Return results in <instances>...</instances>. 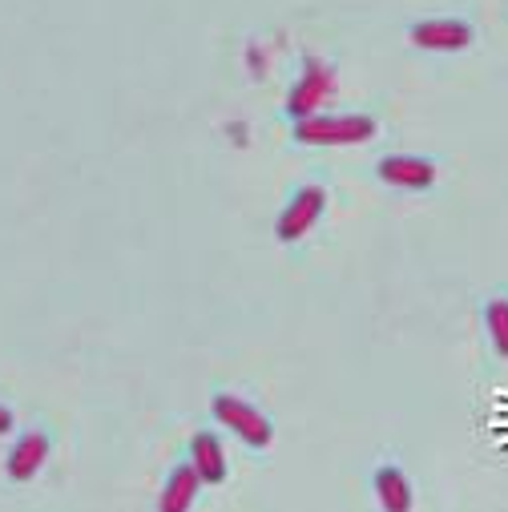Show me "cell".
I'll use <instances>...</instances> for the list:
<instances>
[{"label":"cell","instance_id":"obj_1","mask_svg":"<svg viewBox=\"0 0 508 512\" xmlns=\"http://www.w3.org/2000/svg\"><path fill=\"white\" fill-rule=\"evenodd\" d=\"M379 134L371 113H311L291 121V138L299 146H363Z\"/></svg>","mask_w":508,"mask_h":512},{"label":"cell","instance_id":"obj_2","mask_svg":"<svg viewBox=\"0 0 508 512\" xmlns=\"http://www.w3.org/2000/svg\"><path fill=\"white\" fill-rule=\"evenodd\" d=\"M210 416H214L230 436H238L246 448H254V452H263V448L275 444V424H271V416H263L250 400H242V396H234V392H214V396H210Z\"/></svg>","mask_w":508,"mask_h":512},{"label":"cell","instance_id":"obj_3","mask_svg":"<svg viewBox=\"0 0 508 512\" xmlns=\"http://www.w3.org/2000/svg\"><path fill=\"white\" fill-rule=\"evenodd\" d=\"M335 85H339V81H335V69H331L327 61H319V57H307V61H303V73L295 77V85H291V93H287L283 113H287L291 121L319 113V109L331 101Z\"/></svg>","mask_w":508,"mask_h":512},{"label":"cell","instance_id":"obj_4","mask_svg":"<svg viewBox=\"0 0 508 512\" xmlns=\"http://www.w3.org/2000/svg\"><path fill=\"white\" fill-rule=\"evenodd\" d=\"M323 214H327V190H323L319 182H307V186H299V190L287 198V206L279 210V218H275V238L291 246V242L307 238Z\"/></svg>","mask_w":508,"mask_h":512},{"label":"cell","instance_id":"obj_5","mask_svg":"<svg viewBox=\"0 0 508 512\" xmlns=\"http://www.w3.org/2000/svg\"><path fill=\"white\" fill-rule=\"evenodd\" d=\"M408 41L424 53H464L476 41V29L464 17H432V21H416L408 29Z\"/></svg>","mask_w":508,"mask_h":512},{"label":"cell","instance_id":"obj_6","mask_svg":"<svg viewBox=\"0 0 508 512\" xmlns=\"http://www.w3.org/2000/svg\"><path fill=\"white\" fill-rule=\"evenodd\" d=\"M375 178L396 190H432L436 186V162L420 154H388L375 162Z\"/></svg>","mask_w":508,"mask_h":512},{"label":"cell","instance_id":"obj_7","mask_svg":"<svg viewBox=\"0 0 508 512\" xmlns=\"http://www.w3.org/2000/svg\"><path fill=\"white\" fill-rule=\"evenodd\" d=\"M371 492H375V500H379V508H384V512H408L416 504L412 480L404 476L400 464H379L371 472Z\"/></svg>","mask_w":508,"mask_h":512},{"label":"cell","instance_id":"obj_8","mask_svg":"<svg viewBox=\"0 0 508 512\" xmlns=\"http://www.w3.org/2000/svg\"><path fill=\"white\" fill-rule=\"evenodd\" d=\"M45 460H49V436H45L41 428L25 432V436L13 444V452H9V480H17V484L33 480V476L45 468Z\"/></svg>","mask_w":508,"mask_h":512},{"label":"cell","instance_id":"obj_9","mask_svg":"<svg viewBox=\"0 0 508 512\" xmlns=\"http://www.w3.org/2000/svg\"><path fill=\"white\" fill-rule=\"evenodd\" d=\"M190 464H194V472L202 476V484H222V480L230 476L222 440H218L214 432H198V436L190 440Z\"/></svg>","mask_w":508,"mask_h":512},{"label":"cell","instance_id":"obj_10","mask_svg":"<svg viewBox=\"0 0 508 512\" xmlns=\"http://www.w3.org/2000/svg\"><path fill=\"white\" fill-rule=\"evenodd\" d=\"M198 492H202V476H198L194 464L186 460V464H178V468L166 476V488H162V496H158V508H162V512H186V508H194Z\"/></svg>","mask_w":508,"mask_h":512},{"label":"cell","instance_id":"obj_11","mask_svg":"<svg viewBox=\"0 0 508 512\" xmlns=\"http://www.w3.org/2000/svg\"><path fill=\"white\" fill-rule=\"evenodd\" d=\"M484 335L496 351V359L508 363V295H488L484 299Z\"/></svg>","mask_w":508,"mask_h":512},{"label":"cell","instance_id":"obj_12","mask_svg":"<svg viewBox=\"0 0 508 512\" xmlns=\"http://www.w3.org/2000/svg\"><path fill=\"white\" fill-rule=\"evenodd\" d=\"M9 432H13V412L0 404V436H9Z\"/></svg>","mask_w":508,"mask_h":512}]
</instances>
